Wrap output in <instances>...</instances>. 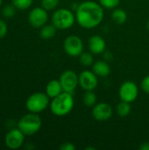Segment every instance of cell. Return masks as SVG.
Returning <instances> with one entry per match:
<instances>
[{
  "instance_id": "obj_1",
  "label": "cell",
  "mask_w": 149,
  "mask_h": 150,
  "mask_svg": "<svg viewBox=\"0 0 149 150\" xmlns=\"http://www.w3.org/2000/svg\"><path fill=\"white\" fill-rule=\"evenodd\" d=\"M104 18V10L99 3L83 1L76 10V20L78 25L86 29L97 27Z\"/></svg>"
},
{
  "instance_id": "obj_2",
  "label": "cell",
  "mask_w": 149,
  "mask_h": 150,
  "mask_svg": "<svg viewBox=\"0 0 149 150\" xmlns=\"http://www.w3.org/2000/svg\"><path fill=\"white\" fill-rule=\"evenodd\" d=\"M74 104L73 94L62 91L57 97L52 98V101L50 102V110L55 116L63 117L72 111Z\"/></svg>"
},
{
  "instance_id": "obj_3",
  "label": "cell",
  "mask_w": 149,
  "mask_h": 150,
  "mask_svg": "<svg viewBox=\"0 0 149 150\" xmlns=\"http://www.w3.org/2000/svg\"><path fill=\"white\" fill-rule=\"evenodd\" d=\"M42 126V120L37 113L30 112L24 115L18 122V128L25 135L30 136L38 133Z\"/></svg>"
},
{
  "instance_id": "obj_4",
  "label": "cell",
  "mask_w": 149,
  "mask_h": 150,
  "mask_svg": "<svg viewBox=\"0 0 149 150\" xmlns=\"http://www.w3.org/2000/svg\"><path fill=\"white\" fill-rule=\"evenodd\" d=\"M76 21V15L68 9L61 8L52 15V24L59 30L68 29L73 26Z\"/></svg>"
},
{
  "instance_id": "obj_5",
  "label": "cell",
  "mask_w": 149,
  "mask_h": 150,
  "mask_svg": "<svg viewBox=\"0 0 149 150\" xmlns=\"http://www.w3.org/2000/svg\"><path fill=\"white\" fill-rule=\"evenodd\" d=\"M49 97L47 93L34 92L28 97L25 101V107L30 112L39 113L45 111L50 105Z\"/></svg>"
},
{
  "instance_id": "obj_6",
  "label": "cell",
  "mask_w": 149,
  "mask_h": 150,
  "mask_svg": "<svg viewBox=\"0 0 149 150\" xmlns=\"http://www.w3.org/2000/svg\"><path fill=\"white\" fill-rule=\"evenodd\" d=\"M63 48L67 54L76 57L83 52V42L79 36L74 34L69 35L63 42Z\"/></svg>"
},
{
  "instance_id": "obj_7",
  "label": "cell",
  "mask_w": 149,
  "mask_h": 150,
  "mask_svg": "<svg viewBox=\"0 0 149 150\" xmlns=\"http://www.w3.org/2000/svg\"><path fill=\"white\" fill-rule=\"evenodd\" d=\"M62 90L65 92H68L73 94L76 91L77 85L79 84V78L78 75L71 69L65 70L61 73L60 79H59Z\"/></svg>"
},
{
  "instance_id": "obj_8",
  "label": "cell",
  "mask_w": 149,
  "mask_h": 150,
  "mask_svg": "<svg viewBox=\"0 0 149 150\" xmlns=\"http://www.w3.org/2000/svg\"><path fill=\"white\" fill-rule=\"evenodd\" d=\"M119 95L122 101L131 104L136 100L139 95V88L135 83L126 81L121 84L119 91Z\"/></svg>"
},
{
  "instance_id": "obj_9",
  "label": "cell",
  "mask_w": 149,
  "mask_h": 150,
  "mask_svg": "<svg viewBox=\"0 0 149 150\" xmlns=\"http://www.w3.org/2000/svg\"><path fill=\"white\" fill-rule=\"evenodd\" d=\"M48 20V13L47 11L41 7H35L29 12L28 15V22L29 24L35 27L40 28L47 24Z\"/></svg>"
},
{
  "instance_id": "obj_10",
  "label": "cell",
  "mask_w": 149,
  "mask_h": 150,
  "mask_svg": "<svg viewBox=\"0 0 149 150\" xmlns=\"http://www.w3.org/2000/svg\"><path fill=\"white\" fill-rule=\"evenodd\" d=\"M25 134L17 127L9 130L4 137L5 146L10 149H18L22 147L25 142Z\"/></svg>"
},
{
  "instance_id": "obj_11",
  "label": "cell",
  "mask_w": 149,
  "mask_h": 150,
  "mask_svg": "<svg viewBox=\"0 0 149 150\" xmlns=\"http://www.w3.org/2000/svg\"><path fill=\"white\" fill-rule=\"evenodd\" d=\"M79 85L83 90L86 91H94L98 84L97 76L90 70H83L79 76Z\"/></svg>"
},
{
  "instance_id": "obj_12",
  "label": "cell",
  "mask_w": 149,
  "mask_h": 150,
  "mask_svg": "<svg viewBox=\"0 0 149 150\" xmlns=\"http://www.w3.org/2000/svg\"><path fill=\"white\" fill-rule=\"evenodd\" d=\"M113 113L112 107L105 102L95 105L92 108V116L97 121H105L112 118Z\"/></svg>"
},
{
  "instance_id": "obj_13",
  "label": "cell",
  "mask_w": 149,
  "mask_h": 150,
  "mask_svg": "<svg viewBox=\"0 0 149 150\" xmlns=\"http://www.w3.org/2000/svg\"><path fill=\"white\" fill-rule=\"evenodd\" d=\"M88 47L90 53L93 54H99L105 51L106 43L104 38L99 35H93L89 39Z\"/></svg>"
},
{
  "instance_id": "obj_14",
  "label": "cell",
  "mask_w": 149,
  "mask_h": 150,
  "mask_svg": "<svg viewBox=\"0 0 149 150\" xmlns=\"http://www.w3.org/2000/svg\"><path fill=\"white\" fill-rule=\"evenodd\" d=\"M92 71L101 77H106L111 73V67L105 61H97L92 65Z\"/></svg>"
},
{
  "instance_id": "obj_15",
  "label": "cell",
  "mask_w": 149,
  "mask_h": 150,
  "mask_svg": "<svg viewBox=\"0 0 149 150\" xmlns=\"http://www.w3.org/2000/svg\"><path fill=\"white\" fill-rule=\"evenodd\" d=\"M62 91L63 90L59 80H51L46 86V93L50 98L57 97Z\"/></svg>"
},
{
  "instance_id": "obj_16",
  "label": "cell",
  "mask_w": 149,
  "mask_h": 150,
  "mask_svg": "<svg viewBox=\"0 0 149 150\" xmlns=\"http://www.w3.org/2000/svg\"><path fill=\"white\" fill-rule=\"evenodd\" d=\"M56 27L52 25H45L40 27V35L43 40H50L54 38L56 34Z\"/></svg>"
},
{
  "instance_id": "obj_17",
  "label": "cell",
  "mask_w": 149,
  "mask_h": 150,
  "mask_svg": "<svg viewBox=\"0 0 149 150\" xmlns=\"http://www.w3.org/2000/svg\"><path fill=\"white\" fill-rule=\"evenodd\" d=\"M112 19L118 25H123L127 20V13L123 9H115L112 13Z\"/></svg>"
},
{
  "instance_id": "obj_18",
  "label": "cell",
  "mask_w": 149,
  "mask_h": 150,
  "mask_svg": "<svg viewBox=\"0 0 149 150\" xmlns=\"http://www.w3.org/2000/svg\"><path fill=\"white\" fill-rule=\"evenodd\" d=\"M116 111H117V114L119 117H122V118L127 117L131 112L130 103H127V102L121 100V102L118 104V105L116 107Z\"/></svg>"
},
{
  "instance_id": "obj_19",
  "label": "cell",
  "mask_w": 149,
  "mask_h": 150,
  "mask_svg": "<svg viewBox=\"0 0 149 150\" xmlns=\"http://www.w3.org/2000/svg\"><path fill=\"white\" fill-rule=\"evenodd\" d=\"M83 104L88 107H92L97 103V96L93 91H86L83 98Z\"/></svg>"
},
{
  "instance_id": "obj_20",
  "label": "cell",
  "mask_w": 149,
  "mask_h": 150,
  "mask_svg": "<svg viewBox=\"0 0 149 150\" xmlns=\"http://www.w3.org/2000/svg\"><path fill=\"white\" fill-rule=\"evenodd\" d=\"M79 61L83 66L90 67V66L93 65V63H94L93 54L90 52H83L79 55Z\"/></svg>"
},
{
  "instance_id": "obj_21",
  "label": "cell",
  "mask_w": 149,
  "mask_h": 150,
  "mask_svg": "<svg viewBox=\"0 0 149 150\" xmlns=\"http://www.w3.org/2000/svg\"><path fill=\"white\" fill-rule=\"evenodd\" d=\"M11 3L16 9L23 11L28 9L32 5V0H11Z\"/></svg>"
},
{
  "instance_id": "obj_22",
  "label": "cell",
  "mask_w": 149,
  "mask_h": 150,
  "mask_svg": "<svg viewBox=\"0 0 149 150\" xmlns=\"http://www.w3.org/2000/svg\"><path fill=\"white\" fill-rule=\"evenodd\" d=\"M60 0H41V6L47 10V11L54 10L58 4Z\"/></svg>"
},
{
  "instance_id": "obj_23",
  "label": "cell",
  "mask_w": 149,
  "mask_h": 150,
  "mask_svg": "<svg viewBox=\"0 0 149 150\" xmlns=\"http://www.w3.org/2000/svg\"><path fill=\"white\" fill-rule=\"evenodd\" d=\"M16 12V8L13 4H8L5 5L3 9H2V14L4 17L7 18H11L12 17H14Z\"/></svg>"
},
{
  "instance_id": "obj_24",
  "label": "cell",
  "mask_w": 149,
  "mask_h": 150,
  "mask_svg": "<svg viewBox=\"0 0 149 150\" xmlns=\"http://www.w3.org/2000/svg\"><path fill=\"white\" fill-rule=\"evenodd\" d=\"M120 0H99V4L102 5L103 8L106 9H114L116 8Z\"/></svg>"
},
{
  "instance_id": "obj_25",
  "label": "cell",
  "mask_w": 149,
  "mask_h": 150,
  "mask_svg": "<svg viewBox=\"0 0 149 150\" xmlns=\"http://www.w3.org/2000/svg\"><path fill=\"white\" fill-rule=\"evenodd\" d=\"M141 87L142 89V91L146 93L149 94V75L146 76L141 83Z\"/></svg>"
},
{
  "instance_id": "obj_26",
  "label": "cell",
  "mask_w": 149,
  "mask_h": 150,
  "mask_svg": "<svg viewBox=\"0 0 149 150\" xmlns=\"http://www.w3.org/2000/svg\"><path fill=\"white\" fill-rule=\"evenodd\" d=\"M7 32H8V26L6 23L3 19H0V40L5 37Z\"/></svg>"
},
{
  "instance_id": "obj_27",
  "label": "cell",
  "mask_w": 149,
  "mask_h": 150,
  "mask_svg": "<svg viewBox=\"0 0 149 150\" xmlns=\"http://www.w3.org/2000/svg\"><path fill=\"white\" fill-rule=\"evenodd\" d=\"M60 149L61 150H75L76 147L73 143L71 142H64L60 146Z\"/></svg>"
},
{
  "instance_id": "obj_28",
  "label": "cell",
  "mask_w": 149,
  "mask_h": 150,
  "mask_svg": "<svg viewBox=\"0 0 149 150\" xmlns=\"http://www.w3.org/2000/svg\"><path fill=\"white\" fill-rule=\"evenodd\" d=\"M139 149L141 150H149V142H142Z\"/></svg>"
},
{
  "instance_id": "obj_29",
  "label": "cell",
  "mask_w": 149,
  "mask_h": 150,
  "mask_svg": "<svg viewBox=\"0 0 149 150\" xmlns=\"http://www.w3.org/2000/svg\"><path fill=\"white\" fill-rule=\"evenodd\" d=\"M147 28H148V30L149 31V20L148 21V23H147Z\"/></svg>"
},
{
  "instance_id": "obj_30",
  "label": "cell",
  "mask_w": 149,
  "mask_h": 150,
  "mask_svg": "<svg viewBox=\"0 0 149 150\" xmlns=\"http://www.w3.org/2000/svg\"><path fill=\"white\" fill-rule=\"evenodd\" d=\"M2 3H3V0H0V6L2 5Z\"/></svg>"
}]
</instances>
